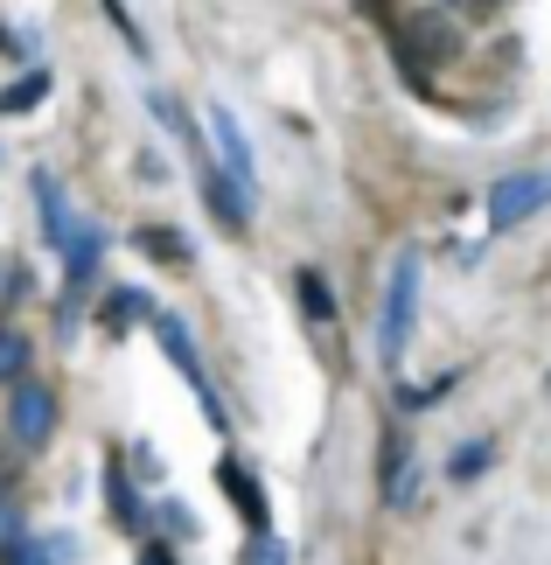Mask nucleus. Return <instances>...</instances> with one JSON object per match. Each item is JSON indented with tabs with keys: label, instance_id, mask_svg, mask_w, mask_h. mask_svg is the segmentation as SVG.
Returning a JSON list of instances; mask_svg holds the SVG:
<instances>
[{
	"label": "nucleus",
	"instance_id": "f257e3e1",
	"mask_svg": "<svg viewBox=\"0 0 551 565\" xmlns=\"http://www.w3.org/2000/svg\"><path fill=\"white\" fill-rule=\"evenodd\" d=\"M418 252L405 245L399 258H391V279H384V315H378V356L399 371L405 350H412V329H418Z\"/></svg>",
	"mask_w": 551,
	"mask_h": 565
},
{
	"label": "nucleus",
	"instance_id": "f03ea898",
	"mask_svg": "<svg viewBox=\"0 0 551 565\" xmlns=\"http://www.w3.org/2000/svg\"><path fill=\"white\" fill-rule=\"evenodd\" d=\"M0 412H8V433H14V447L21 454H42L56 440V419H63V398L42 377H14L8 384V398H0Z\"/></svg>",
	"mask_w": 551,
	"mask_h": 565
},
{
	"label": "nucleus",
	"instance_id": "7ed1b4c3",
	"mask_svg": "<svg viewBox=\"0 0 551 565\" xmlns=\"http://www.w3.org/2000/svg\"><path fill=\"white\" fill-rule=\"evenodd\" d=\"M153 335H161V356L174 363V371L189 377V391H195V405H203V419L224 433L231 426V412H224V398H216V384H210V371H203V356H195V335H189V321L182 315H161L153 308Z\"/></svg>",
	"mask_w": 551,
	"mask_h": 565
},
{
	"label": "nucleus",
	"instance_id": "20e7f679",
	"mask_svg": "<svg viewBox=\"0 0 551 565\" xmlns=\"http://www.w3.org/2000/svg\"><path fill=\"white\" fill-rule=\"evenodd\" d=\"M391 42H399V56L412 63V71H433V63H454V50H460V21H454L447 8H418Z\"/></svg>",
	"mask_w": 551,
	"mask_h": 565
},
{
	"label": "nucleus",
	"instance_id": "39448f33",
	"mask_svg": "<svg viewBox=\"0 0 551 565\" xmlns=\"http://www.w3.org/2000/svg\"><path fill=\"white\" fill-rule=\"evenodd\" d=\"M210 168L224 175L237 195H252L258 189V161H252V140H245V126H237V113L231 105H210Z\"/></svg>",
	"mask_w": 551,
	"mask_h": 565
},
{
	"label": "nucleus",
	"instance_id": "423d86ee",
	"mask_svg": "<svg viewBox=\"0 0 551 565\" xmlns=\"http://www.w3.org/2000/svg\"><path fill=\"white\" fill-rule=\"evenodd\" d=\"M538 210H551V168H523V175H502L489 189V231H517Z\"/></svg>",
	"mask_w": 551,
	"mask_h": 565
},
{
	"label": "nucleus",
	"instance_id": "0eeeda50",
	"mask_svg": "<svg viewBox=\"0 0 551 565\" xmlns=\"http://www.w3.org/2000/svg\"><path fill=\"white\" fill-rule=\"evenodd\" d=\"M35 210H42V237H50V252L63 258V252H71V237L84 231V216L71 210V195H63V182L50 175V168H35Z\"/></svg>",
	"mask_w": 551,
	"mask_h": 565
},
{
	"label": "nucleus",
	"instance_id": "6e6552de",
	"mask_svg": "<svg viewBox=\"0 0 551 565\" xmlns=\"http://www.w3.org/2000/svg\"><path fill=\"white\" fill-rule=\"evenodd\" d=\"M105 516H113L126 537L147 531V503H140V489H134V468L119 461V447H113V461H105Z\"/></svg>",
	"mask_w": 551,
	"mask_h": 565
},
{
	"label": "nucleus",
	"instance_id": "1a4fd4ad",
	"mask_svg": "<svg viewBox=\"0 0 551 565\" xmlns=\"http://www.w3.org/2000/svg\"><path fill=\"white\" fill-rule=\"evenodd\" d=\"M50 92H56V77L42 71V63H21V71L0 84V119H29V113H42V105H50Z\"/></svg>",
	"mask_w": 551,
	"mask_h": 565
},
{
	"label": "nucleus",
	"instance_id": "9d476101",
	"mask_svg": "<svg viewBox=\"0 0 551 565\" xmlns=\"http://www.w3.org/2000/svg\"><path fill=\"white\" fill-rule=\"evenodd\" d=\"M216 489H224L231 503H237V516H245L252 531H266V516H273V503H266V489L252 482V468H245V461H231V454H224V461H216Z\"/></svg>",
	"mask_w": 551,
	"mask_h": 565
},
{
	"label": "nucleus",
	"instance_id": "9b49d317",
	"mask_svg": "<svg viewBox=\"0 0 551 565\" xmlns=\"http://www.w3.org/2000/svg\"><path fill=\"white\" fill-rule=\"evenodd\" d=\"M134 321H153V300H147V287H105V300H98V329L105 335H126Z\"/></svg>",
	"mask_w": 551,
	"mask_h": 565
},
{
	"label": "nucleus",
	"instance_id": "f8f14e48",
	"mask_svg": "<svg viewBox=\"0 0 551 565\" xmlns=\"http://www.w3.org/2000/svg\"><path fill=\"white\" fill-rule=\"evenodd\" d=\"M203 195H210V216H216L224 231H245V224H252V195H237L210 161H203Z\"/></svg>",
	"mask_w": 551,
	"mask_h": 565
},
{
	"label": "nucleus",
	"instance_id": "ddd939ff",
	"mask_svg": "<svg viewBox=\"0 0 551 565\" xmlns=\"http://www.w3.org/2000/svg\"><path fill=\"white\" fill-rule=\"evenodd\" d=\"M294 300H300V315L315 321V329H328V321H336V294H328V279H321L315 266L294 273Z\"/></svg>",
	"mask_w": 551,
	"mask_h": 565
},
{
	"label": "nucleus",
	"instance_id": "4468645a",
	"mask_svg": "<svg viewBox=\"0 0 551 565\" xmlns=\"http://www.w3.org/2000/svg\"><path fill=\"white\" fill-rule=\"evenodd\" d=\"M140 252L153 258V266H189V237L174 224H140Z\"/></svg>",
	"mask_w": 551,
	"mask_h": 565
},
{
	"label": "nucleus",
	"instance_id": "2eb2a0df",
	"mask_svg": "<svg viewBox=\"0 0 551 565\" xmlns=\"http://www.w3.org/2000/svg\"><path fill=\"white\" fill-rule=\"evenodd\" d=\"M147 105H153V119H161L168 134L189 147V154H203V134H195V119H189V113H182V105H174L168 92H147Z\"/></svg>",
	"mask_w": 551,
	"mask_h": 565
},
{
	"label": "nucleus",
	"instance_id": "dca6fc26",
	"mask_svg": "<svg viewBox=\"0 0 551 565\" xmlns=\"http://www.w3.org/2000/svg\"><path fill=\"white\" fill-rule=\"evenodd\" d=\"M153 510H161V524H168V545H195V537H203V524L189 516V503H182V495H161Z\"/></svg>",
	"mask_w": 551,
	"mask_h": 565
},
{
	"label": "nucleus",
	"instance_id": "f3484780",
	"mask_svg": "<svg viewBox=\"0 0 551 565\" xmlns=\"http://www.w3.org/2000/svg\"><path fill=\"white\" fill-rule=\"evenodd\" d=\"M14 377H29V335L0 321V384H14Z\"/></svg>",
	"mask_w": 551,
	"mask_h": 565
},
{
	"label": "nucleus",
	"instance_id": "a211bd4d",
	"mask_svg": "<svg viewBox=\"0 0 551 565\" xmlns=\"http://www.w3.org/2000/svg\"><path fill=\"white\" fill-rule=\"evenodd\" d=\"M489 461H496V447H489V440H468V447L447 461V475H454V482H475V475H489Z\"/></svg>",
	"mask_w": 551,
	"mask_h": 565
},
{
	"label": "nucleus",
	"instance_id": "6ab92c4d",
	"mask_svg": "<svg viewBox=\"0 0 551 565\" xmlns=\"http://www.w3.org/2000/svg\"><path fill=\"white\" fill-rule=\"evenodd\" d=\"M98 8H105V21H113V29L126 35V50H134V56H147V35H140V21H134V8H126V0H98Z\"/></svg>",
	"mask_w": 551,
	"mask_h": 565
},
{
	"label": "nucleus",
	"instance_id": "aec40b11",
	"mask_svg": "<svg viewBox=\"0 0 551 565\" xmlns=\"http://www.w3.org/2000/svg\"><path fill=\"white\" fill-rule=\"evenodd\" d=\"M245 565H294V552H286V537H273V531H252Z\"/></svg>",
	"mask_w": 551,
	"mask_h": 565
},
{
	"label": "nucleus",
	"instance_id": "412c9836",
	"mask_svg": "<svg viewBox=\"0 0 551 565\" xmlns=\"http://www.w3.org/2000/svg\"><path fill=\"white\" fill-rule=\"evenodd\" d=\"M439 8H447L460 29H475V21H489V14H496V0H439Z\"/></svg>",
	"mask_w": 551,
	"mask_h": 565
},
{
	"label": "nucleus",
	"instance_id": "4be33fe9",
	"mask_svg": "<svg viewBox=\"0 0 551 565\" xmlns=\"http://www.w3.org/2000/svg\"><path fill=\"white\" fill-rule=\"evenodd\" d=\"M126 468H134L140 482H153V475H161V454H153L147 440H134V447H126Z\"/></svg>",
	"mask_w": 551,
	"mask_h": 565
},
{
	"label": "nucleus",
	"instance_id": "5701e85b",
	"mask_svg": "<svg viewBox=\"0 0 551 565\" xmlns=\"http://www.w3.org/2000/svg\"><path fill=\"white\" fill-rule=\"evenodd\" d=\"M0 545H29V537H21V510L8 503V495H0Z\"/></svg>",
	"mask_w": 551,
	"mask_h": 565
},
{
	"label": "nucleus",
	"instance_id": "b1692460",
	"mask_svg": "<svg viewBox=\"0 0 551 565\" xmlns=\"http://www.w3.org/2000/svg\"><path fill=\"white\" fill-rule=\"evenodd\" d=\"M140 565H182V558H174V545L161 537V545H140Z\"/></svg>",
	"mask_w": 551,
	"mask_h": 565
}]
</instances>
